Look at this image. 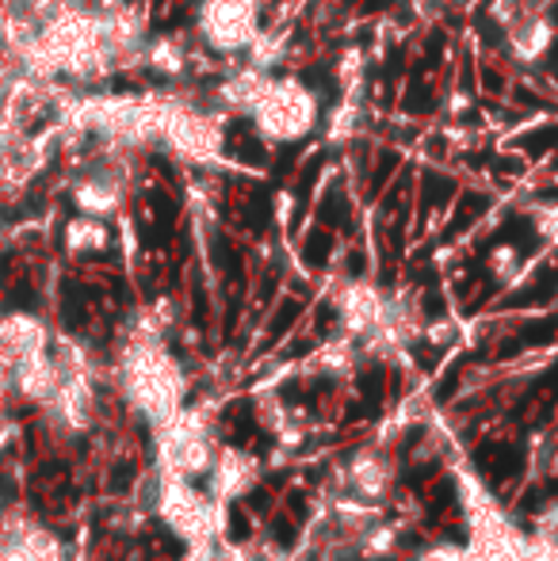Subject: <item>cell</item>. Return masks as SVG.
Segmentation results:
<instances>
[{
  "label": "cell",
  "instance_id": "obj_1",
  "mask_svg": "<svg viewBox=\"0 0 558 561\" xmlns=\"http://www.w3.org/2000/svg\"><path fill=\"white\" fill-rule=\"evenodd\" d=\"M115 382L130 401V409L146 416L153 428L172 413H180L187 398L184 367L169 352V344L157 336H127V344L115 355Z\"/></svg>",
  "mask_w": 558,
  "mask_h": 561
},
{
  "label": "cell",
  "instance_id": "obj_2",
  "mask_svg": "<svg viewBox=\"0 0 558 561\" xmlns=\"http://www.w3.org/2000/svg\"><path fill=\"white\" fill-rule=\"evenodd\" d=\"M246 123L253 130V138H261L269 149L303 146L326 123V96L306 77L283 69V73L269 77V84H264L261 100L253 104Z\"/></svg>",
  "mask_w": 558,
  "mask_h": 561
},
{
  "label": "cell",
  "instance_id": "obj_3",
  "mask_svg": "<svg viewBox=\"0 0 558 561\" xmlns=\"http://www.w3.org/2000/svg\"><path fill=\"white\" fill-rule=\"evenodd\" d=\"M269 0H195L192 38L207 58L241 61L269 23Z\"/></svg>",
  "mask_w": 558,
  "mask_h": 561
},
{
  "label": "cell",
  "instance_id": "obj_4",
  "mask_svg": "<svg viewBox=\"0 0 558 561\" xmlns=\"http://www.w3.org/2000/svg\"><path fill=\"white\" fill-rule=\"evenodd\" d=\"M157 512L192 550L218 542L226 524V504L218 496L200 493L187 478H164V473H157Z\"/></svg>",
  "mask_w": 558,
  "mask_h": 561
},
{
  "label": "cell",
  "instance_id": "obj_5",
  "mask_svg": "<svg viewBox=\"0 0 558 561\" xmlns=\"http://www.w3.org/2000/svg\"><path fill=\"white\" fill-rule=\"evenodd\" d=\"M130 157L127 153H112L104 149L92 161L77 164L73 176L66 180V195L73 203V210L92 218H119L127 210L130 199Z\"/></svg>",
  "mask_w": 558,
  "mask_h": 561
},
{
  "label": "cell",
  "instance_id": "obj_6",
  "mask_svg": "<svg viewBox=\"0 0 558 561\" xmlns=\"http://www.w3.org/2000/svg\"><path fill=\"white\" fill-rule=\"evenodd\" d=\"M215 436L200 409H180L157 424V473L164 478H203L215 462Z\"/></svg>",
  "mask_w": 558,
  "mask_h": 561
},
{
  "label": "cell",
  "instance_id": "obj_7",
  "mask_svg": "<svg viewBox=\"0 0 558 561\" xmlns=\"http://www.w3.org/2000/svg\"><path fill=\"white\" fill-rule=\"evenodd\" d=\"M501 46H505L509 66L516 69H544L551 61L558 46V20L555 12H532L524 20H516L513 27L501 31Z\"/></svg>",
  "mask_w": 558,
  "mask_h": 561
},
{
  "label": "cell",
  "instance_id": "obj_8",
  "mask_svg": "<svg viewBox=\"0 0 558 561\" xmlns=\"http://www.w3.org/2000/svg\"><path fill=\"white\" fill-rule=\"evenodd\" d=\"M387 298L390 290H383L375 279H344L341 290L333 295L337 306V321L349 336L367 340L379 329L383 313H387Z\"/></svg>",
  "mask_w": 558,
  "mask_h": 561
},
{
  "label": "cell",
  "instance_id": "obj_9",
  "mask_svg": "<svg viewBox=\"0 0 558 561\" xmlns=\"http://www.w3.org/2000/svg\"><path fill=\"white\" fill-rule=\"evenodd\" d=\"M269 77L272 73H261V69H253L249 61H226V66L218 69V81L210 84L207 100L215 104L218 115L249 118L253 104L261 100L264 84H269Z\"/></svg>",
  "mask_w": 558,
  "mask_h": 561
},
{
  "label": "cell",
  "instance_id": "obj_10",
  "mask_svg": "<svg viewBox=\"0 0 558 561\" xmlns=\"http://www.w3.org/2000/svg\"><path fill=\"white\" fill-rule=\"evenodd\" d=\"M0 561H61V542L23 512L0 516Z\"/></svg>",
  "mask_w": 558,
  "mask_h": 561
},
{
  "label": "cell",
  "instance_id": "obj_11",
  "mask_svg": "<svg viewBox=\"0 0 558 561\" xmlns=\"http://www.w3.org/2000/svg\"><path fill=\"white\" fill-rule=\"evenodd\" d=\"M58 382H61V367L54 359V347L31 352L12 363V393H20L23 401L50 405L54 393H58Z\"/></svg>",
  "mask_w": 558,
  "mask_h": 561
},
{
  "label": "cell",
  "instance_id": "obj_12",
  "mask_svg": "<svg viewBox=\"0 0 558 561\" xmlns=\"http://www.w3.org/2000/svg\"><path fill=\"white\" fill-rule=\"evenodd\" d=\"M192 43L176 31H164V35H149L141 69L161 84H184L192 77Z\"/></svg>",
  "mask_w": 558,
  "mask_h": 561
},
{
  "label": "cell",
  "instance_id": "obj_13",
  "mask_svg": "<svg viewBox=\"0 0 558 561\" xmlns=\"http://www.w3.org/2000/svg\"><path fill=\"white\" fill-rule=\"evenodd\" d=\"M210 478V496H218L223 504L238 501L253 489L257 481V458L241 447H218L215 450V462L207 470Z\"/></svg>",
  "mask_w": 558,
  "mask_h": 561
},
{
  "label": "cell",
  "instance_id": "obj_14",
  "mask_svg": "<svg viewBox=\"0 0 558 561\" xmlns=\"http://www.w3.org/2000/svg\"><path fill=\"white\" fill-rule=\"evenodd\" d=\"M54 344V329L46 325L38 313L31 310H12L0 318V355L8 363L23 359L31 352H43V347Z\"/></svg>",
  "mask_w": 558,
  "mask_h": 561
},
{
  "label": "cell",
  "instance_id": "obj_15",
  "mask_svg": "<svg viewBox=\"0 0 558 561\" xmlns=\"http://www.w3.org/2000/svg\"><path fill=\"white\" fill-rule=\"evenodd\" d=\"M112 244H115V233L107 218H92V215L73 210V215L61 222V249H66V256H77V260L104 256Z\"/></svg>",
  "mask_w": 558,
  "mask_h": 561
},
{
  "label": "cell",
  "instance_id": "obj_16",
  "mask_svg": "<svg viewBox=\"0 0 558 561\" xmlns=\"http://www.w3.org/2000/svg\"><path fill=\"white\" fill-rule=\"evenodd\" d=\"M291 50H295V35H291V23H280V20H269L261 27V35L253 38V46L246 50V58L253 69L261 73H283L291 61Z\"/></svg>",
  "mask_w": 558,
  "mask_h": 561
},
{
  "label": "cell",
  "instance_id": "obj_17",
  "mask_svg": "<svg viewBox=\"0 0 558 561\" xmlns=\"http://www.w3.org/2000/svg\"><path fill=\"white\" fill-rule=\"evenodd\" d=\"M344 478H349L352 493L375 504V501H383L390 489V466H387V458L375 455V450H360L349 462V470H344Z\"/></svg>",
  "mask_w": 558,
  "mask_h": 561
},
{
  "label": "cell",
  "instance_id": "obj_18",
  "mask_svg": "<svg viewBox=\"0 0 558 561\" xmlns=\"http://www.w3.org/2000/svg\"><path fill=\"white\" fill-rule=\"evenodd\" d=\"M555 0H490V20L498 31L513 27L516 20H524V15L532 12H547Z\"/></svg>",
  "mask_w": 558,
  "mask_h": 561
},
{
  "label": "cell",
  "instance_id": "obj_19",
  "mask_svg": "<svg viewBox=\"0 0 558 561\" xmlns=\"http://www.w3.org/2000/svg\"><path fill=\"white\" fill-rule=\"evenodd\" d=\"M521 249L516 244H493L490 249V256H486V267H490V275L493 279H501V283H513L516 275H521Z\"/></svg>",
  "mask_w": 558,
  "mask_h": 561
},
{
  "label": "cell",
  "instance_id": "obj_20",
  "mask_svg": "<svg viewBox=\"0 0 558 561\" xmlns=\"http://www.w3.org/2000/svg\"><path fill=\"white\" fill-rule=\"evenodd\" d=\"M528 222L544 244H558V203L555 199L528 203Z\"/></svg>",
  "mask_w": 558,
  "mask_h": 561
},
{
  "label": "cell",
  "instance_id": "obj_21",
  "mask_svg": "<svg viewBox=\"0 0 558 561\" xmlns=\"http://www.w3.org/2000/svg\"><path fill=\"white\" fill-rule=\"evenodd\" d=\"M418 561H475V554L463 547H452V542H440V547H429Z\"/></svg>",
  "mask_w": 558,
  "mask_h": 561
},
{
  "label": "cell",
  "instance_id": "obj_22",
  "mask_svg": "<svg viewBox=\"0 0 558 561\" xmlns=\"http://www.w3.org/2000/svg\"><path fill=\"white\" fill-rule=\"evenodd\" d=\"M0 249H4V229H0Z\"/></svg>",
  "mask_w": 558,
  "mask_h": 561
},
{
  "label": "cell",
  "instance_id": "obj_23",
  "mask_svg": "<svg viewBox=\"0 0 558 561\" xmlns=\"http://www.w3.org/2000/svg\"><path fill=\"white\" fill-rule=\"evenodd\" d=\"M269 561H295V558H269Z\"/></svg>",
  "mask_w": 558,
  "mask_h": 561
}]
</instances>
